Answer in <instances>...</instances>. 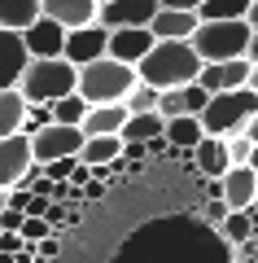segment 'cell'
Masks as SVG:
<instances>
[{"instance_id": "6da1fadb", "label": "cell", "mask_w": 258, "mask_h": 263, "mask_svg": "<svg viewBox=\"0 0 258 263\" xmlns=\"http://www.w3.org/2000/svg\"><path fill=\"white\" fill-rule=\"evenodd\" d=\"M202 62L188 44H153L149 57L136 66V79L153 92H184L188 84H197Z\"/></svg>"}, {"instance_id": "7a4b0ae2", "label": "cell", "mask_w": 258, "mask_h": 263, "mask_svg": "<svg viewBox=\"0 0 258 263\" xmlns=\"http://www.w3.org/2000/svg\"><path fill=\"white\" fill-rule=\"evenodd\" d=\"M136 84H140L136 70L110 62V57H101L92 66H79V75H74V92H79V101L88 110H96V105H123Z\"/></svg>"}, {"instance_id": "3957f363", "label": "cell", "mask_w": 258, "mask_h": 263, "mask_svg": "<svg viewBox=\"0 0 258 263\" xmlns=\"http://www.w3.org/2000/svg\"><path fill=\"white\" fill-rule=\"evenodd\" d=\"M188 48L197 53V62H202V66L241 62L245 48H249V27H245V18H241V22H197Z\"/></svg>"}, {"instance_id": "277c9868", "label": "cell", "mask_w": 258, "mask_h": 263, "mask_svg": "<svg viewBox=\"0 0 258 263\" xmlns=\"http://www.w3.org/2000/svg\"><path fill=\"white\" fill-rule=\"evenodd\" d=\"M258 114V97L249 88H236V92H219L210 97V105L202 110V136H214V141H232L245 132V123Z\"/></svg>"}, {"instance_id": "5b68a950", "label": "cell", "mask_w": 258, "mask_h": 263, "mask_svg": "<svg viewBox=\"0 0 258 263\" xmlns=\"http://www.w3.org/2000/svg\"><path fill=\"white\" fill-rule=\"evenodd\" d=\"M74 75L79 70L70 62H62V57H53V62H27V70L18 79V92L27 105H53V101L74 92Z\"/></svg>"}, {"instance_id": "8992f818", "label": "cell", "mask_w": 258, "mask_h": 263, "mask_svg": "<svg viewBox=\"0 0 258 263\" xmlns=\"http://www.w3.org/2000/svg\"><path fill=\"white\" fill-rule=\"evenodd\" d=\"M157 13V0H105L96 5V27L101 31H149Z\"/></svg>"}, {"instance_id": "52a82bcc", "label": "cell", "mask_w": 258, "mask_h": 263, "mask_svg": "<svg viewBox=\"0 0 258 263\" xmlns=\"http://www.w3.org/2000/svg\"><path fill=\"white\" fill-rule=\"evenodd\" d=\"M31 141V162L35 167H48V162H62V158H79L83 149V132L79 127H44L35 132V136H27Z\"/></svg>"}, {"instance_id": "ba28073f", "label": "cell", "mask_w": 258, "mask_h": 263, "mask_svg": "<svg viewBox=\"0 0 258 263\" xmlns=\"http://www.w3.org/2000/svg\"><path fill=\"white\" fill-rule=\"evenodd\" d=\"M105 44H110V31H101L92 22V27H83V31H66V44H62V62H70L74 70L79 66H92L105 57Z\"/></svg>"}, {"instance_id": "9c48e42d", "label": "cell", "mask_w": 258, "mask_h": 263, "mask_svg": "<svg viewBox=\"0 0 258 263\" xmlns=\"http://www.w3.org/2000/svg\"><path fill=\"white\" fill-rule=\"evenodd\" d=\"M197 31V13L193 9H166V5H157L153 22H149V35L157 40V44H188Z\"/></svg>"}, {"instance_id": "30bf717a", "label": "cell", "mask_w": 258, "mask_h": 263, "mask_svg": "<svg viewBox=\"0 0 258 263\" xmlns=\"http://www.w3.org/2000/svg\"><path fill=\"white\" fill-rule=\"evenodd\" d=\"M62 44H66V31L57 22H48L44 13L22 31V48H27L31 62H53V57H62Z\"/></svg>"}, {"instance_id": "8fae6325", "label": "cell", "mask_w": 258, "mask_h": 263, "mask_svg": "<svg viewBox=\"0 0 258 263\" xmlns=\"http://www.w3.org/2000/svg\"><path fill=\"white\" fill-rule=\"evenodd\" d=\"M219 189H223V206H228V215H236V211H254V202H258V176L249 167H228V176L219 180Z\"/></svg>"}, {"instance_id": "7c38bea8", "label": "cell", "mask_w": 258, "mask_h": 263, "mask_svg": "<svg viewBox=\"0 0 258 263\" xmlns=\"http://www.w3.org/2000/svg\"><path fill=\"white\" fill-rule=\"evenodd\" d=\"M27 167H31V141L27 136H9V141H0V193H9L27 180Z\"/></svg>"}, {"instance_id": "4fadbf2b", "label": "cell", "mask_w": 258, "mask_h": 263, "mask_svg": "<svg viewBox=\"0 0 258 263\" xmlns=\"http://www.w3.org/2000/svg\"><path fill=\"white\" fill-rule=\"evenodd\" d=\"M39 13L62 31H83L96 22V0H39Z\"/></svg>"}, {"instance_id": "5bb4252c", "label": "cell", "mask_w": 258, "mask_h": 263, "mask_svg": "<svg viewBox=\"0 0 258 263\" xmlns=\"http://www.w3.org/2000/svg\"><path fill=\"white\" fill-rule=\"evenodd\" d=\"M245 79H249V62L241 57V62L202 66V75H197V88H202L206 97H219V92H236V88H245Z\"/></svg>"}, {"instance_id": "9a60e30c", "label": "cell", "mask_w": 258, "mask_h": 263, "mask_svg": "<svg viewBox=\"0 0 258 263\" xmlns=\"http://www.w3.org/2000/svg\"><path fill=\"white\" fill-rule=\"evenodd\" d=\"M157 40L149 35V31H110V44H105V57L118 66H131L136 70L140 62L149 57V48H153Z\"/></svg>"}, {"instance_id": "2e32d148", "label": "cell", "mask_w": 258, "mask_h": 263, "mask_svg": "<svg viewBox=\"0 0 258 263\" xmlns=\"http://www.w3.org/2000/svg\"><path fill=\"white\" fill-rule=\"evenodd\" d=\"M27 48H22V35H9V31H0V92H13L27 70Z\"/></svg>"}, {"instance_id": "e0dca14e", "label": "cell", "mask_w": 258, "mask_h": 263, "mask_svg": "<svg viewBox=\"0 0 258 263\" xmlns=\"http://www.w3.org/2000/svg\"><path fill=\"white\" fill-rule=\"evenodd\" d=\"M123 123H127V110L123 105H96V110L83 114L79 132H83V141H92V136H118Z\"/></svg>"}, {"instance_id": "ac0fdd59", "label": "cell", "mask_w": 258, "mask_h": 263, "mask_svg": "<svg viewBox=\"0 0 258 263\" xmlns=\"http://www.w3.org/2000/svg\"><path fill=\"white\" fill-rule=\"evenodd\" d=\"M193 162L202 171V180H223L228 176V145L214 141V136H202V145L193 149Z\"/></svg>"}, {"instance_id": "d6986e66", "label": "cell", "mask_w": 258, "mask_h": 263, "mask_svg": "<svg viewBox=\"0 0 258 263\" xmlns=\"http://www.w3.org/2000/svg\"><path fill=\"white\" fill-rule=\"evenodd\" d=\"M118 158H123V141L118 136H92V141H83V149H79V162L88 171L110 167V162H118Z\"/></svg>"}, {"instance_id": "ffe728a7", "label": "cell", "mask_w": 258, "mask_h": 263, "mask_svg": "<svg viewBox=\"0 0 258 263\" xmlns=\"http://www.w3.org/2000/svg\"><path fill=\"white\" fill-rule=\"evenodd\" d=\"M39 18V0H0V31L22 35Z\"/></svg>"}, {"instance_id": "44dd1931", "label": "cell", "mask_w": 258, "mask_h": 263, "mask_svg": "<svg viewBox=\"0 0 258 263\" xmlns=\"http://www.w3.org/2000/svg\"><path fill=\"white\" fill-rule=\"evenodd\" d=\"M162 132H166V123L157 119V114H127L118 141H123V145H149V141H157Z\"/></svg>"}, {"instance_id": "7402d4cb", "label": "cell", "mask_w": 258, "mask_h": 263, "mask_svg": "<svg viewBox=\"0 0 258 263\" xmlns=\"http://www.w3.org/2000/svg\"><path fill=\"white\" fill-rule=\"evenodd\" d=\"M162 141L171 145L175 154H193L197 145H202V123L188 119V114H184V119H171V123H166V132H162Z\"/></svg>"}, {"instance_id": "603a6c76", "label": "cell", "mask_w": 258, "mask_h": 263, "mask_svg": "<svg viewBox=\"0 0 258 263\" xmlns=\"http://www.w3.org/2000/svg\"><path fill=\"white\" fill-rule=\"evenodd\" d=\"M22 119H27V101H22V92H18V88H13V92H0V141L18 136Z\"/></svg>"}, {"instance_id": "cb8c5ba5", "label": "cell", "mask_w": 258, "mask_h": 263, "mask_svg": "<svg viewBox=\"0 0 258 263\" xmlns=\"http://www.w3.org/2000/svg\"><path fill=\"white\" fill-rule=\"evenodd\" d=\"M249 9V0H202L197 5V22H241Z\"/></svg>"}, {"instance_id": "d4e9b609", "label": "cell", "mask_w": 258, "mask_h": 263, "mask_svg": "<svg viewBox=\"0 0 258 263\" xmlns=\"http://www.w3.org/2000/svg\"><path fill=\"white\" fill-rule=\"evenodd\" d=\"M48 110H53V123H57V127H79L83 114H88V105L79 101V92H70V97H62V101H53Z\"/></svg>"}, {"instance_id": "484cf974", "label": "cell", "mask_w": 258, "mask_h": 263, "mask_svg": "<svg viewBox=\"0 0 258 263\" xmlns=\"http://www.w3.org/2000/svg\"><path fill=\"white\" fill-rule=\"evenodd\" d=\"M219 233L228 237V241H249V237H254V215H249V211H236V215H228L219 224Z\"/></svg>"}, {"instance_id": "4316f807", "label": "cell", "mask_w": 258, "mask_h": 263, "mask_svg": "<svg viewBox=\"0 0 258 263\" xmlns=\"http://www.w3.org/2000/svg\"><path fill=\"white\" fill-rule=\"evenodd\" d=\"M123 110H127V114H157V92L145 88V84H136L127 92V101H123Z\"/></svg>"}, {"instance_id": "83f0119b", "label": "cell", "mask_w": 258, "mask_h": 263, "mask_svg": "<svg viewBox=\"0 0 258 263\" xmlns=\"http://www.w3.org/2000/svg\"><path fill=\"white\" fill-rule=\"evenodd\" d=\"M53 127V110L48 105H27V119H22V136H35V132Z\"/></svg>"}, {"instance_id": "f1b7e54d", "label": "cell", "mask_w": 258, "mask_h": 263, "mask_svg": "<svg viewBox=\"0 0 258 263\" xmlns=\"http://www.w3.org/2000/svg\"><path fill=\"white\" fill-rule=\"evenodd\" d=\"M180 101H184V114H188V119H202V110L210 105V97H206L197 84H188L184 92H180Z\"/></svg>"}, {"instance_id": "f546056e", "label": "cell", "mask_w": 258, "mask_h": 263, "mask_svg": "<svg viewBox=\"0 0 258 263\" xmlns=\"http://www.w3.org/2000/svg\"><path fill=\"white\" fill-rule=\"evenodd\" d=\"M22 241H27V246H39V241H48V237H53V228H48L44 224V219H22Z\"/></svg>"}, {"instance_id": "4dcf8cb0", "label": "cell", "mask_w": 258, "mask_h": 263, "mask_svg": "<svg viewBox=\"0 0 258 263\" xmlns=\"http://www.w3.org/2000/svg\"><path fill=\"white\" fill-rule=\"evenodd\" d=\"M74 162H79V158H62V162H48V167H39V176H44L48 184H66V180H70V171H74Z\"/></svg>"}, {"instance_id": "1f68e13d", "label": "cell", "mask_w": 258, "mask_h": 263, "mask_svg": "<svg viewBox=\"0 0 258 263\" xmlns=\"http://www.w3.org/2000/svg\"><path fill=\"white\" fill-rule=\"evenodd\" d=\"M228 145V167H245L249 162V149H254V145L245 141V136H232V141H223Z\"/></svg>"}, {"instance_id": "d6a6232c", "label": "cell", "mask_w": 258, "mask_h": 263, "mask_svg": "<svg viewBox=\"0 0 258 263\" xmlns=\"http://www.w3.org/2000/svg\"><path fill=\"white\" fill-rule=\"evenodd\" d=\"M22 219H27V215H18V211L5 206V215H0V233H22Z\"/></svg>"}, {"instance_id": "836d02e7", "label": "cell", "mask_w": 258, "mask_h": 263, "mask_svg": "<svg viewBox=\"0 0 258 263\" xmlns=\"http://www.w3.org/2000/svg\"><path fill=\"white\" fill-rule=\"evenodd\" d=\"M18 250H22V237L18 233H0V254H9V259H13Z\"/></svg>"}, {"instance_id": "e575fe53", "label": "cell", "mask_w": 258, "mask_h": 263, "mask_svg": "<svg viewBox=\"0 0 258 263\" xmlns=\"http://www.w3.org/2000/svg\"><path fill=\"white\" fill-rule=\"evenodd\" d=\"M206 219H210V224H223V219H228V206H223V202H206Z\"/></svg>"}, {"instance_id": "d590c367", "label": "cell", "mask_w": 258, "mask_h": 263, "mask_svg": "<svg viewBox=\"0 0 258 263\" xmlns=\"http://www.w3.org/2000/svg\"><path fill=\"white\" fill-rule=\"evenodd\" d=\"M105 197V184L101 180H88V184H83V202H101Z\"/></svg>"}, {"instance_id": "8d00e7d4", "label": "cell", "mask_w": 258, "mask_h": 263, "mask_svg": "<svg viewBox=\"0 0 258 263\" xmlns=\"http://www.w3.org/2000/svg\"><path fill=\"white\" fill-rule=\"evenodd\" d=\"M245 62H249V66H258V27L249 31V48H245Z\"/></svg>"}, {"instance_id": "74e56055", "label": "cell", "mask_w": 258, "mask_h": 263, "mask_svg": "<svg viewBox=\"0 0 258 263\" xmlns=\"http://www.w3.org/2000/svg\"><path fill=\"white\" fill-rule=\"evenodd\" d=\"M241 136H245V141H249V145H258V114H254V119H249V123H245V132H241Z\"/></svg>"}, {"instance_id": "f35d334b", "label": "cell", "mask_w": 258, "mask_h": 263, "mask_svg": "<svg viewBox=\"0 0 258 263\" xmlns=\"http://www.w3.org/2000/svg\"><path fill=\"white\" fill-rule=\"evenodd\" d=\"M245 27H249V31L258 27V0H249V9H245Z\"/></svg>"}, {"instance_id": "ab89813d", "label": "cell", "mask_w": 258, "mask_h": 263, "mask_svg": "<svg viewBox=\"0 0 258 263\" xmlns=\"http://www.w3.org/2000/svg\"><path fill=\"white\" fill-rule=\"evenodd\" d=\"M145 149H149V154H171V145H166V141H162V136H157V141H149V145H145Z\"/></svg>"}, {"instance_id": "60d3db41", "label": "cell", "mask_w": 258, "mask_h": 263, "mask_svg": "<svg viewBox=\"0 0 258 263\" xmlns=\"http://www.w3.org/2000/svg\"><path fill=\"white\" fill-rule=\"evenodd\" d=\"M245 88H249V92L258 97V66H249V79H245Z\"/></svg>"}]
</instances>
